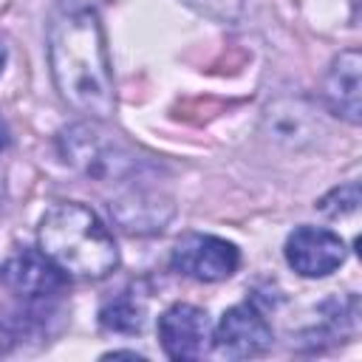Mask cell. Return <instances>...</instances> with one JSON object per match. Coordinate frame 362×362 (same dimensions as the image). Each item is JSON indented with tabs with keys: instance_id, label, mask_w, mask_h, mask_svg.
Masks as SVG:
<instances>
[{
	"instance_id": "obj_1",
	"label": "cell",
	"mask_w": 362,
	"mask_h": 362,
	"mask_svg": "<svg viewBox=\"0 0 362 362\" xmlns=\"http://www.w3.org/2000/svg\"><path fill=\"white\" fill-rule=\"evenodd\" d=\"M48 65L68 107L105 122L116 107L105 34L93 8H65L48 28Z\"/></svg>"
},
{
	"instance_id": "obj_9",
	"label": "cell",
	"mask_w": 362,
	"mask_h": 362,
	"mask_svg": "<svg viewBox=\"0 0 362 362\" xmlns=\"http://www.w3.org/2000/svg\"><path fill=\"white\" fill-rule=\"evenodd\" d=\"M359 90H362V57L356 48H348L331 62V68L325 74L322 96H325V105L331 107V113H337L339 119H345L351 124H359V119H362Z\"/></svg>"
},
{
	"instance_id": "obj_3",
	"label": "cell",
	"mask_w": 362,
	"mask_h": 362,
	"mask_svg": "<svg viewBox=\"0 0 362 362\" xmlns=\"http://www.w3.org/2000/svg\"><path fill=\"white\" fill-rule=\"evenodd\" d=\"M59 147L65 161L90 181H127L141 170V158H136V153L116 136L105 133L93 119L62 130Z\"/></svg>"
},
{
	"instance_id": "obj_7",
	"label": "cell",
	"mask_w": 362,
	"mask_h": 362,
	"mask_svg": "<svg viewBox=\"0 0 362 362\" xmlns=\"http://www.w3.org/2000/svg\"><path fill=\"white\" fill-rule=\"evenodd\" d=\"M3 280L17 297L28 303L54 300L65 288V272L54 266L40 249H23L11 255L3 266Z\"/></svg>"
},
{
	"instance_id": "obj_8",
	"label": "cell",
	"mask_w": 362,
	"mask_h": 362,
	"mask_svg": "<svg viewBox=\"0 0 362 362\" xmlns=\"http://www.w3.org/2000/svg\"><path fill=\"white\" fill-rule=\"evenodd\" d=\"M158 339L170 359H198L209 342L206 311L189 303H175L158 317Z\"/></svg>"
},
{
	"instance_id": "obj_5",
	"label": "cell",
	"mask_w": 362,
	"mask_h": 362,
	"mask_svg": "<svg viewBox=\"0 0 362 362\" xmlns=\"http://www.w3.org/2000/svg\"><path fill=\"white\" fill-rule=\"evenodd\" d=\"M348 257L345 240L322 226H297L286 238V263L300 277H328Z\"/></svg>"
},
{
	"instance_id": "obj_10",
	"label": "cell",
	"mask_w": 362,
	"mask_h": 362,
	"mask_svg": "<svg viewBox=\"0 0 362 362\" xmlns=\"http://www.w3.org/2000/svg\"><path fill=\"white\" fill-rule=\"evenodd\" d=\"M113 209V218L119 221V226H124L127 232H156L167 223L173 206L164 201H158L156 195H147V192H130V195H122L110 204Z\"/></svg>"
},
{
	"instance_id": "obj_17",
	"label": "cell",
	"mask_w": 362,
	"mask_h": 362,
	"mask_svg": "<svg viewBox=\"0 0 362 362\" xmlns=\"http://www.w3.org/2000/svg\"><path fill=\"white\" fill-rule=\"evenodd\" d=\"M6 144V127H3V122H0V147Z\"/></svg>"
},
{
	"instance_id": "obj_14",
	"label": "cell",
	"mask_w": 362,
	"mask_h": 362,
	"mask_svg": "<svg viewBox=\"0 0 362 362\" xmlns=\"http://www.w3.org/2000/svg\"><path fill=\"white\" fill-rule=\"evenodd\" d=\"M65 3H68V8H93L102 0H65Z\"/></svg>"
},
{
	"instance_id": "obj_11",
	"label": "cell",
	"mask_w": 362,
	"mask_h": 362,
	"mask_svg": "<svg viewBox=\"0 0 362 362\" xmlns=\"http://www.w3.org/2000/svg\"><path fill=\"white\" fill-rule=\"evenodd\" d=\"M99 322L107 331H119V334H136L144 325V305L130 294L122 291L119 297L107 300L99 311Z\"/></svg>"
},
{
	"instance_id": "obj_6",
	"label": "cell",
	"mask_w": 362,
	"mask_h": 362,
	"mask_svg": "<svg viewBox=\"0 0 362 362\" xmlns=\"http://www.w3.org/2000/svg\"><path fill=\"white\" fill-rule=\"evenodd\" d=\"M212 339H215L218 354L229 359H249V356H260L272 345L274 337H272L266 317L255 305L240 303L223 311Z\"/></svg>"
},
{
	"instance_id": "obj_16",
	"label": "cell",
	"mask_w": 362,
	"mask_h": 362,
	"mask_svg": "<svg viewBox=\"0 0 362 362\" xmlns=\"http://www.w3.org/2000/svg\"><path fill=\"white\" fill-rule=\"evenodd\" d=\"M3 65H6V48H3V42H0V74H3Z\"/></svg>"
},
{
	"instance_id": "obj_2",
	"label": "cell",
	"mask_w": 362,
	"mask_h": 362,
	"mask_svg": "<svg viewBox=\"0 0 362 362\" xmlns=\"http://www.w3.org/2000/svg\"><path fill=\"white\" fill-rule=\"evenodd\" d=\"M40 252L74 277H107L119 266V249L102 218L76 201H57L37 229Z\"/></svg>"
},
{
	"instance_id": "obj_12",
	"label": "cell",
	"mask_w": 362,
	"mask_h": 362,
	"mask_svg": "<svg viewBox=\"0 0 362 362\" xmlns=\"http://www.w3.org/2000/svg\"><path fill=\"white\" fill-rule=\"evenodd\" d=\"M359 184L351 181V184H342V187H334L328 195L320 198L317 209L328 218H345V215H354L359 209Z\"/></svg>"
},
{
	"instance_id": "obj_13",
	"label": "cell",
	"mask_w": 362,
	"mask_h": 362,
	"mask_svg": "<svg viewBox=\"0 0 362 362\" xmlns=\"http://www.w3.org/2000/svg\"><path fill=\"white\" fill-rule=\"evenodd\" d=\"M181 3H187L198 14L218 20V23H235L243 8V0H181Z\"/></svg>"
},
{
	"instance_id": "obj_15",
	"label": "cell",
	"mask_w": 362,
	"mask_h": 362,
	"mask_svg": "<svg viewBox=\"0 0 362 362\" xmlns=\"http://www.w3.org/2000/svg\"><path fill=\"white\" fill-rule=\"evenodd\" d=\"M116 356H130V359H141V354H136V351H110V354H105V359H116Z\"/></svg>"
},
{
	"instance_id": "obj_4",
	"label": "cell",
	"mask_w": 362,
	"mask_h": 362,
	"mask_svg": "<svg viewBox=\"0 0 362 362\" xmlns=\"http://www.w3.org/2000/svg\"><path fill=\"white\" fill-rule=\"evenodd\" d=\"M170 263L184 277H192L201 283H218L238 272L240 252L235 243H229L218 235L189 232L175 243Z\"/></svg>"
}]
</instances>
